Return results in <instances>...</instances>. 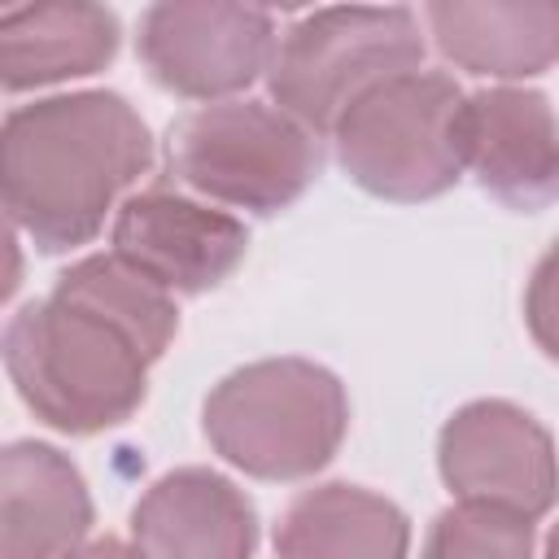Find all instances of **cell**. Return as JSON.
Masks as SVG:
<instances>
[{
  "label": "cell",
  "instance_id": "4",
  "mask_svg": "<svg viewBox=\"0 0 559 559\" xmlns=\"http://www.w3.org/2000/svg\"><path fill=\"white\" fill-rule=\"evenodd\" d=\"M463 105V87L441 70L393 74L336 118V162L371 197L432 201L467 170Z\"/></svg>",
  "mask_w": 559,
  "mask_h": 559
},
{
  "label": "cell",
  "instance_id": "1",
  "mask_svg": "<svg viewBox=\"0 0 559 559\" xmlns=\"http://www.w3.org/2000/svg\"><path fill=\"white\" fill-rule=\"evenodd\" d=\"M175 332L179 310L166 288L118 253H92L4 323V367L35 419L87 437L140 411L148 367Z\"/></svg>",
  "mask_w": 559,
  "mask_h": 559
},
{
  "label": "cell",
  "instance_id": "18",
  "mask_svg": "<svg viewBox=\"0 0 559 559\" xmlns=\"http://www.w3.org/2000/svg\"><path fill=\"white\" fill-rule=\"evenodd\" d=\"M70 559H144V555H140V546H127L118 537H96V542L79 546Z\"/></svg>",
  "mask_w": 559,
  "mask_h": 559
},
{
  "label": "cell",
  "instance_id": "10",
  "mask_svg": "<svg viewBox=\"0 0 559 559\" xmlns=\"http://www.w3.org/2000/svg\"><path fill=\"white\" fill-rule=\"evenodd\" d=\"M463 162L507 210L559 201V118L533 87L472 92L463 105Z\"/></svg>",
  "mask_w": 559,
  "mask_h": 559
},
{
  "label": "cell",
  "instance_id": "19",
  "mask_svg": "<svg viewBox=\"0 0 559 559\" xmlns=\"http://www.w3.org/2000/svg\"><path fill=\"white\" fill-rule=\"evenodd\" d=\"M546 559H559V524H555L550 537H546Z\"/></svg>",
  "mask_w": 559,
  "mask_h": 559
},
{
  "label": "cell",
  "instance_id": "14",
  "mask_svg": "<svg viewBox=\"0 0 559 559\" xmlns=\"http://www.w3.org/2000/svg\"><path fill=\"white\" fill-rule=\"evenodd\" d=\"M118 17L100 4H22L0 13V79L9 92L96 74L118 52Z\"/></svg>",
  "mask_w": 559,
  "mask_h": 559
},
{
  "label": "cell",
  "instance_id": "2",
  "mask_svg": "<svg viewBox=\"0 0 559 559\" xmlns=\"http://www.w3.org/2000/svg\"><path fill=\"white\" fill-rule=\"evenodd\" d=\"M148 162L153 135L118 92H70L17 105L0 135L9 223L39 253L79 249Z\"/></svg>",
  "mask_w": 559,
  "mask_h": 559
},
{
  "label": "cell",
  "instance_id": "13",
  "mask_svg": "<svg viewBox=\"0 0 559 559\" xmlns=\"http://www.w3.org/2000/svg\"><path fill=\"white\" fill-rule=\"evenodd\" d=\"M424 22L441 57L467 74L528 79L559 61L555 0H437Z\"/></svg>",
  "mask_w": 559,
  "mask_h": 559
},
{
  "label": "cell",
  "instance_id": "16",
  "mask_svg": "<svg viewBox=\"0 0 559 559\" xmlns=\"http://www.w3.org/2000/svg\"><path fill=\"white\" fill-rule=\"evenodd\" d=\"M419 559H533V520L476 502L445 507Z\"/></svg>",
  "mask_w": 559,
  "mask_h": 559
},
{
  "label": "cell",
  "instance_id": "6",
  "mask_svg": "<svg viewBox=\"0 0 559 559\" xmlns=\"http://www.w3.org/2000/svg\"><path fill=\"white\" fill-rule=\"evenodd\" d=\"M170 175L223 205L275 214L319 175V140L280 105L214 100L170 127Z\"/></svg>",
  "mask_w": 559,
  "mask_h": 559
},
{
  "label": "cell",
  "instance_id": "15",
  "mask_svg": "<svg viewBox=\"0 0 559 559\" xmlns=\"http://www.w3.org/2000/svg\"><path fill=\"white\" fill-rule=\"evenodd\" d=\"M406 546L402 507L345 480L306 489L275 528L280 559H406Z\"/></svg>",
  "mask_w": 559,
  "mask_h": 559
},
{
  "label": "cell",
  "instance_id": "12",
  "mask_svg": "<svg viewBox=\"0 0 559 559\" xmlns=\"http://www.w3.org/2000/svg\"><path fill=\"white\" fill-rule=\"evenodd\" d=\"M0 559H70L92 528L83 472L44 441H13L0 454Z\"/></svg>",
  "mask_w": 559,
  "mask_h": 559
},
{
  "label": "cell",
  "instance_id": "3",
  "mask_svg": "<svg viewBox=\"0 0 559 559\" xmlns=\"http://www.w3.org/2000/svg\"><path fill=\"white\" fill-rule=\"evenodd\" d=\"M205 441L258 480H301L332 463L349 428L345 384L310 358H262L214 384Z\"/></svg>",
  "mask_w": 559,
  "mask_h": 559
},
{
  "label": "cell",
  "instance_id": "11",
  "mask_svg": "<svg viewBox=\"0 0 559 559\" xmlns=\"http://www.w3.org/2000/svg\"><path fill=\"white\" fill-rule=\"evenodd\" d=\"M144 559H249L258 546L253 502L210 467L166 472L131 511Z\"/></svg>",
  "mask_w": 559,
  "mask_h": 559
},
{
  "label": "cell",
  "instance_id": "5",
  "mask_svg": "<svg viewBox=\"0 0 559 559\" xmlns=\"http://www.w3.org/2000/svg\"><path fill=\"white\" fill-rule=\"evenodd\" d=\"M424 35L411 9H314L293 22L271 57V100L323 135L376 83L419 70Z\"/></svg>",
  "mask_w": 559,
  "mask_h": 559
},
{
  "label": "cell",
  "instance_id": "9",
  "mask_svg": "<svg viewBox=\"0 0 559 559\" xmlns=\"http://www.w3.org/2000/svg\"><path fill=\"white\" fill-rule=\"evenodd\" d=\"M249 249L245 223L175 192L127 197L114 218V253L170 297L223 284Z\"/></svg>",
  "mask_w": 559,
  "mask_h": 559
},
{
  "label": "cell",
  "instance_id": "7",
  "mask_svg": "<svg viewBox=\"0 0 559 559\" xmlns=\"http://www.w3.org/2000/svg\"><path fill=\"white\" fill-rule=\"evenodd\" d=\"M437 467L459 502L537 520L559 498L550 432L502 397L459 406L437 437Z\"/></svg>",
  "mask_w": 559,
  "mask_h": 559
},
{
  "label": "cell",
  "instance_id": "8",
  "mask_svg": "<svg viewBox=\"0 0 559 559\" xmlns=\"http://www.w3.org/2000/svg\"><path fill=\"white\" fill-rule=\"evenodd\" d=\"M275 57L266 9L227 0H170L140 17V61L157 87L188 100H218L249 87Z\"/></svg>",
  "mask_w": 559,
  "mask_h": 559
},
{
  "label": "cell",
  "instance_id": "17",
  "mask_svg": "<svg viewBox=\"0 0 559 559\" xmlns=\"http://www.w3.org/2000/svg\"><path fill=\"white\" fill-rule=\"evenodd\" d=\"M524 323H528L537 349L559 362V240L533 266V280L524 293Z\"/></svg>",
  "mask_w": 559,
  "mask_h": 559
}]
</instances>
